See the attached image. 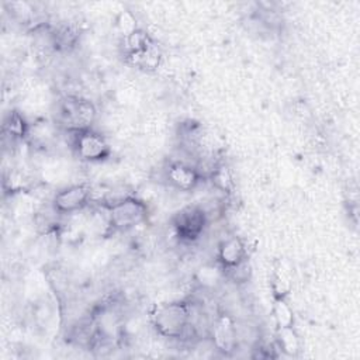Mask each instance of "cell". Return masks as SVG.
<instances>
[{"mask_svg":"<svg viewBox=\"0 0 360 360\" xmlns=\"http://www.w3.org/2000/svg\"><path fill=\"white\" fill-rule=\"evenodd\" d=\"M150 322L160 336L180 340L191 323V305L186 301L159 304L150 314Z\"/></svg>","mask_w":360,"mask_h":360,"instance_id":"obj_1","label":"cell"},{"mask_svg":"<svg viewBox=\"0 0 360 360\" xmlns=\"http://www.w3.org/2000/svg\"><path fill=\"white\" fill-rule=\"evenodd\" d=\"M96 117L97 110L94 104L79 96H65L56 104V124L65 132L90 129Z\"/></svg>","mask_w":360,"mask_h":360,"instance_id":"obj_2","label":"cell"},{"mask_svg":"<svg viewBox=\"0 0 360 360\" xmlns=\"http://www.w3.org/2000/svg\"><path fill=\"white\" fill-rule=\"evenodd\" d=\"M108 214L112 231L127 232L142 225L148 219L149 210L146 202L134 195H129L110 205Z\"/></svg>","mask_w":360,"mask_h":360,"instance_id":"obj_3","label":"cell"},{"mask_svg":"<svg viewBox=\"0 0 360 360\" xmlns=\"http://www.w3.org/2000/svg\"><path fill=\"white\" fill-rule=\"evenodd\" d=\"M72 135L70 148L76 153L80 160L84 162H101L110 156L111 148L108 141L103 134L94 131L93 128L80 131V132H69Z\"/></svg>","mask_w":360,"mask_h":360,"instance_id":"obj_4","label":"cell"},{"mask_svg":"<svg viewBox=\"0 0 360 360\" xmlns=\"http://www.w3.org/2000/svg\"><path fill=\"white\" fill-rule=\"evenodd\" d=\"M208 222V215L198 205H188L180 210L173 218V229L176 236L183 242L197 240Z\"/></svg>","mask_w":360,"mask_h":360,"instance_id":"obj_5","label":"cell"},{"mask_svg":"<svg viewBox=\"0 0 360 360\" xmlns=\"http://www.w3.org/2000/svg\"><path fill=\"white\" fill-rule=\"evenodd\" d=\"M91 200V188L90 186L80 183V184H70L60 190H58L52 200L51 205L59 215H70L84 210Z\"/></svg>","mask_w":360,"mask_h":360,"instance_id":"obj_6","label":"cell"},{"mask_svg":"<svg viewBox=\"0 0 360 360\" xmlns=\"http://www.w3.org/2000/svg\"><path fill=\"white\" fill-rule=\"evenodd\" d=\"M210 338L214 349L222 354H231L238 346V329L233 319L225 314L219 315L210 329Z\"/></svg>","mask_w":360,"mask_h":360,"instance_id":"obj_7","label":"cell"},{"mask_svg":"<svg viewBox=\"0 0 360 360\" xmlns=\"http://www.w3.org/2000/svg\"><path fill=\"white\" fill-rule=\"evenodd\" d=\"M165 176L169 184H172L174 188L180 191H191L202 180L195 166L181 160L169 163V166L165 170Z\"/></svg>","mask_w":360,"mask_h":360,"instance_id":"obj_8","label":"cell"},{"mask_svg":"<svg viewBox=\"0 0 360 360\" xmlns=\"http://www.w3.org/2000/svg\"><path fill=\"white\" fill-rule=\"evenodd\" d=\"M246 260L245 243L238 236L224 239L217 248V262L224 270L232 269Z\"/></svg>","mask_w":360,"mask_h":360,"instance_id":"obj_9","label":"cell"},{"mask_svg":"<svg viewBox=\"0 0 360 360\" xmlns=\"http://www.w3.org/2000/svg\"><path fill=\"white\" fill-rule=\"evenodd\" d=\"M30 124L25 121L24 115L15 110L10 111L3 121V134L10 136L11 141L24 139L27 135H30Z\"/></svg>","mask_w":360,"mask_h":360,"instance_id":"obj_10","label":"cell"},{"mask_svg":"<svg viewBox=\"0 0 360 360\" xmlns=\"http://www.w3.org/2000/svg\"><path fill=\"white\" fill-rule=\"evenodd\" d=\"M127 58L134 66H138L143 70H155L160 63V53L153 44L143 51L128 55Z\"/></svg>","mask_w":360,"mask_h":360,"instance_id":"obj_11","label":"cell"},{"mask_svg":"<svg viewBox=\"0 0 360 360\" xmlns=\"http://www.w3.org/2000/svg\"><path fill=\"white\" fill-rule=\"evenodd\" d=\"M277 347L288 354V356H295L300 352V339L292 329V326L287 328H278V335H277Z\"/></svg>","mask_w":360,"mask_h":360,"instance_id":"obj_12","label":"cell"},{"mask_svg":"<svg viewBox=\"0 0 360 360\" xmlns=\"http://www.w3.org/2000/svg\"><path fill=\"white\" fill-rule=\"evenodd\" d=\"M124 42V49H125V55H131V53H136L139 51L146 49L148 46H150L153 42L149 38L148 34H145L142 30H135L134 32H131L129 35L122 38Z\"/></svg>","mask_w":360,"mask_h":360,"instance_id":"obj_13","label":"cell"},{"mask_svg":"<svg viewBox=\"0 0 360 360\" xmlns=\"http://www.w3.org/2000/svg\"><path fill=\"white\" fill-rule=\"evenodd\" d=\"M273 316L277 323V328H287L292 326L294 322V314L290 305L285 302L284 298H274L273 305Z\"/></svg>","mask_w":360,"mask_h":360,"instance_id":"obj_14","label":"cell"},{"mask_svg":"<svg viewBox=\"0 0 360 360\" xmlns=\"http://www.w3.org/2000/svg\"><path fill=\"white\" fill-rule=\"evenodd\" d=\"M210 177L212 180V184L224 191V193H229L232 188V176L228 170V167L225 165H217L212 167Z\"/></svg>","mask_w":360,"mask_h":360,"instance_id":"obj_15","label":"cell"},{"mask_svg":"<svg viewBox=\"0 0 360 360\" xmlns=\"http://www.w3.org/2000/svg\"><path fill=\"white\" fill-rule=\"evenodd\" d=\"M271 288H273V294L274 298H284L290 288H291V281H290V276L287 273V270L284 269H277L274 276H273V281H271Z\"/></svg>","mask_w":360,"mask_h":360,"instance_id":"obj_16","label":"cell"},{"mask_svg":"<svg viewBox=\"0 0 360 360\" xmlns=\"http://www.w3.org/2000/svg\"><path fill=\"white\" fill-rule=\"evenodd\" d=\"M221 270H224L221 266L214 267V266H205L198 271V281L202 287H214L219 280H221Z\"/></svg>","mask_w":360,"mask_h":360,"instance_id":"obj_17","label":"cell"},{"mask_svg":"<svg viewBox=\"0 0 360 360\" xmlns=\"http://www.w3.org/2000/svg\"><path fill=\"white\" fill-rule=\"evenodd\" d=\"M118 28L121 30L122 38L129 35L131 32H134L136 28V20L134 18V15L129 11H124L120 14L118 17Z\"/></svg>","mask_w":360,"mask_h":360,"instance_id":"obj_18","label":"cell"}]
</instances>
